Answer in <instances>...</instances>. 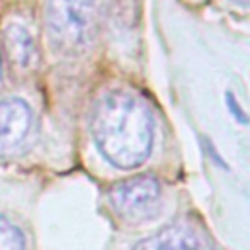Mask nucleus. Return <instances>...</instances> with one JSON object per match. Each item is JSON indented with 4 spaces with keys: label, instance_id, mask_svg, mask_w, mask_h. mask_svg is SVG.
<instances>
[{
    "label": "nucleus",
    "instance_id": "obj_1",
    "mask_svg": "<svg viewBox=\"0 0 250 250\" xmlns=\"http://www.w3.org/2000/svg\"><path fill=\"white\" fill-rule=\"evenodd\" d=\"M90 127L100 152L117 168L141 166L152 148V113L135 92L109 90L100 96Z\"/></svg>",
    "mask_w": 250,
    "mask_h": 250
},
{
    "label": "nucleus",
    "instance_id": "obj_2",
    "mask_svg": "<svg viewBox=\"0 0 250 250\" xmlns=\"http://www.w3.org/2000/svg\"><path fill=\"white\" fill-rule=\"evenodd\" d=\"M113 0H47V29L53 45L68 55L86 51L102 31Z\"/></svg>",
    "mask_w": 250,
    "mask_h": 250
},
{
    "label": "nucleus",
    "instance_id": "obj_3",
    "mask_svg": "<svg viewBox=\"0 0 250 250\" xmlns=\"http://www.w3.org/2000/svg\"><path fill=\"white\" fill-rule=\"evenodd\" d=\"M162 201L160 182L152 174H139L117 182L109 189V203L127 223H143L152 219Z\"/></svg>",
    "mask_w": 250,
    "mask_h": 250
},
{
    "label": "nucleus",
    "instance_id": "obj_4",
    "mask_svg": "<svg viewBox=\"0 0 250 250\" xmlns=\"http://www.w3.org/2000/svg\"><path fill=\"white\" fill-rule=\"evenodd\" d=\"M133 250H213V240L203 225L184 217L143 238Z\"/></svg>",
    "mask_w": 250,
    "mask_h": 250
},
{
    "label": "nucleus",
    "instance_id": "obj_5",
    "mask_svg": "<svg viewBox=\"0 0 250 250\" xmlns=\"http://www.w3.org/2000/svg\"><path fill=\"white\" fill-rule=\"evenodd\" d=\"M31 127V109L23 100L10 98L0 102V152L23 141Z\"/></svg>",
    "mask_w": 250,
    "mask_h": 250
},
{
    "label": "nucleus",
    "instance_id": "obj_6",
    "mask_svg": "<svg viewBox=\"0 0 250 250\" xmlns=\"http://www.w3.org/2000/svg\"><path fill=\"white\" fill-rule=\"evenodd\" d=\"M4 49L8 53V59L16 66L27 68L35 61V41H33V35L21 23H10L4 29Z\"/></svg>",
    "mask_w": 250,
    "mask_h": 250
},
{
    "label": "nucleus",
    "instance_id": "obj_7",
    "mask_svg": "<svg viewBox=\"0 0 250 250\" xmlns=\"http://www.w3.org/2000/svg\"><path fill=\"white\" fill-rule=\"evenodd\" d=\"M0 250H25L23 232L2 215H0Z\"/></svg>",
    "mask_w": 250,
    "mask_h": 250
},
{
    "label": "nucleus",
    "instance_id": "obj_8",
    "mask_svg": "<svg viewBox=\"0 0 250 250\" xmlns=\"http://www.w3.org/2000/svg\"><path fill=\"white\" fill-rule=\"evenodd\" d=\"M225 100H227V107H229V111H230V115L238 121V123H246V111L242 109V105L238 104V100H236V96L232 94V92H227V96H225Z\"/></svg>",
    "mask_w": 250,
    "mask_h": 250
},
{
    "label": "nucleus",
    "instance_id": "obj_9",
    "mask_svg": "<svg viewBox=\"0 0 250 250\" xmlns=\"http://www.w3.org/2000/svg\"><path fill=\"white\" fill-rule=\"evenodd\" d=\"M232 2H236V4H240V6H246V4H248V0H232Z\"/></svg>",
    "mask_w": 250,
    "mask_h": 250
},
{
    "label": "nucleus",
    "instance_id": "obj_10",
    "mask_svg": "<svg viewBox=\"0 0 250 250\" xmlns=\"http://www.w3.org/2000/svg\"><path fill=\"white\" fill-rule=\"evenodd\" d=\"M0 78H2V64H0Z\"/></svg>",
    "mask_w": 250,
    "mask_h": 250
}]
</instances>
